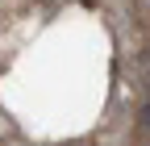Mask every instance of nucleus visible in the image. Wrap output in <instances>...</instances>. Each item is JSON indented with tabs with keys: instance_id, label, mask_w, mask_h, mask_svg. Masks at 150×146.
<instances>
[{
	"instance_id": "obj_1",
	"label": "nucleus",
	"mask_w": 150,
	"mask_h": 146,
	"mask_svg": "<svg viewBox=\"0 0 150 146\" xmlns=\"http://www.w3.org/2000/svg\"><path fill=\"white\" fill-rule=\"evenodd\" d=\"M146 125H150V104H146Z\"/></svg>"
}]
</instances>
